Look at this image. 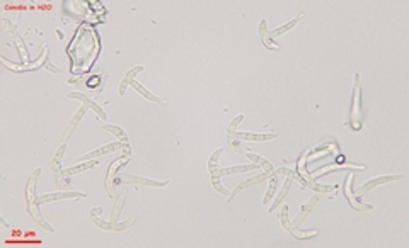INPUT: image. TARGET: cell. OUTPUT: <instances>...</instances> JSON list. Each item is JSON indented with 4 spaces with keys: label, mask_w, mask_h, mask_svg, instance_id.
Returning <instances> with one entry per match:
<instances>
[{
    "label": "cell",
    "mask_w": 409,
    "mask_h": 248,
    "mask_svg": "<svg viewBox=\"0 0 409 248\" xmlns=\"http://www.w3.org/2000/svg\"><path fill=\"white\" fill-rule=\"evenodd\" d=\"M41 175V168H36L33 172V175L28 179V186H26V201H28V214H31V218L38 224H41L44 229H48L50 233H55V228L51 224L46 223V220L43 218V214L38 211V204H36V184H38V177Z\"/></svg>",
    "instance_id": "1"
},
{
    "label": "cell",
    "mask_w": 409,
    "mask_h": 248,
    "mask_svg": "<svg viewBox=\"0 0 409 248\" xmlns=\"http://www.w3.org/2000/svg\"><path fill=\"white\" fill-rule=\"evenodd\" d=\"M363 121V107H362V90H360V75L355 73V87H353V99L349 106V126L355 131L362 129Z\"/></svg>",
    "instance_id": "2"
},
{
    "label": "cell",
    "mask_w": 409,
    "mask_h": 248,
    "mask_svg": "<svg viewBox=\"0 0 409 248\" xmlns=\"http://www.w3.org/2000/svg\"><path fill=\"white\" fill-rule=\"evenodd\" d=\"M107 79H109V75H107L106 72H102V70H99L96 75H92L91 79L84 80V82H82V79H79V77H73V79L68 80V83L70 85H82L85 92H89L91 95H98V94H101V92H102V88H104V85H106ZM85 92H84V94H85Z\"/></svg>",
    "instance_id": "3"
},
{
    "label": "cell",
    "mask_w": 409,
    "mask_h": 248,
    "mask_svg": "<svg viewBox=\"0 0 409 248\" xmlns=\"http://www.w3.org/2000/svg\"><path fill=\"white\" fill-rule=\"evenodd\" d=\"M65 150H67V145L63 143V145L55 151V157H53V160H51V173H53L55 182L58 184V187L63 189V191H73L72 184H70V179H67V177L62 175V168H60V164H62L63 155H65Z\"/></svg>",
    "instance_id": "4"
},
{
    "label": "cell",
    "mask_w": 409,
    "mask_h": 248,
    "mask_svg": "<svg viewBox=\"0 0 409 248\" xmlns=\"http://www.w3.org/2000/svg\"><path fill=\"white\" fill-rule=\"evenodd\" d=\"M280 221H281V226H283L292 236H295L297 240H310V238H315V236L319 235L317 229H307V231H302V229H297L295 226H293V224L288 221V206L286 204H283V207H281Z\"/></svg>",
    "instance_id": "5"
},
{
    "label": "cell",
    "mask_w": 409,
    "mask_h": 248,
    "mask_svg": "<svg viewBox=\"0 0 409 248\" xmlns=\"http://www.w3.org/2000/svg\"><path fill=\"white\" fill-rule=\"evenodd\" d=\"M130 160V153H126L125 157L116 158L114 162H111L109 166H107L106 172V180H104V187H106V192L109 197H116V192H114V184H113V175L118 173L121 170V166H125V164H128Z\"/></svg>",
    "instance_id": "6"
},
{
    "label": "cell",
    "mask_w": 409,
    "mask_h": 248,
    "mask_svg": "<svg viewBox=\"0 0 409 248\" xmlns=\"http://www.w3.org/2000/svg\"><path fill=\"white\" fill-rule=\"evenodd\" d=\"M404 175H394V173H390V175H382V177H375V179L368 180L363 186H360L356 191H351V194L355 195L356 199H360L362 195H365L367 192L374 191L375 187H378L380 184H387V182H392V180H403Z\"/></svg>",
    "instance_id": "7"
},
{
    "label": "cell",
    "mask_w": 409,
    "mask_h": 248,
    "mask_svg": "<svg viewBox=\"0 0 409 248\" xmlns=\"http://www.w3.org/2000/svg\"><path fill=\"white\" fill-rule=\"evenodd\" d=\"M140 184V186H152V187H164L169 184V180H164V182H157V180H150L145 179V177H136V175H126V173L118 172L116 177L113 179L114 186H121V184Z\"/></svg>",
    "instance_id": "8"
},
{
    "label": "cell",
    "mask_w": 409,
    "mask_h": 248,
    "mask_svg": "<svg viewBox=\"0 0 409 248\" xmlns=\"http://www.w3.org/2000/svg\"><path fill=\"white\" fill-rule=\"evenodd\" d=\"M87 194L79 191H70V192H51V194L41 195V197L36 199V204H46V202L51 201H62V199H85Z\"/></svg>",
    "instance_id": "9"
},
{
    "label": "cell",
    "mask_w": 409,
    "mask_h": 248,
    "mask_svg": "<svg viewBox=\"0 0 409 248\" xmlns=\"http://www.w3.org/2000/svg\"><path fill=\"white\" fill-rule=\"evenodd\" d=\"M351 182H353V173L349 172L348 175H346V179H344V184H343V191H344L343 194H344V197L348 199L349 206H351L353 209H356V211H372V209H374V206H372V204H363V202H360L358 199H356L355 195L351 194V189H349Z\"/></svg>",
    "instance_id": "10"
},
{
    "label": "cell",
    "mask_w": 409,
    "mask_h": 248,
    "mask_svg": "<svg viewBox=\"0 0 409 248\" xmlns=\"http://www.w3.org/2000/svg\"><path fill=\"white\" fill-rule=\"evenodd\" d=\"M67 97H68V99H79V101H82V102L85 104V106H87V107H91V109L94 110L96 114H98V117H99V119L106 121V114H104L102 107L99 106V104L94 101V97H91V95L84 94V92H80V90H77V92H70V94L67 95Z\"/></svg>",
    "instance_id": "11"
},
{
    "label": "cell",
    "mask_w": 409,
    "mask_h": 248,
    "mask_svg": "<svg viewBox=\"0 0 409 248\" xmlns=\"http://www.w3.org/2000/svg\"><path fill=\"white\" fill-rule=\"evenodd\" d=\"M274 172H265V173H259V175H254V177H251V179H247V180H244V182H240L239 186H237L236 189H234V192H230V195H229V204L230 202L236 199V195L237 194H240V192L244 191V189H247V187H252V186H256V184H261V182H265V180L268 179V177H271Z\"/></svg>",
    "instance_id": "12"
},
{
    "label": "cell",
    "mask_w": 409,
    "mask_h": 248,
    "mask_svg": "<svg viewBox=\"0 0 409 248\" xmlns=\"http://www.w3.org/2000/svg\"><path fill=\"white\" fill-rule=\"evenodd\" d=\"M130 150L128 143H123V141H118V143H109V145H104L101 148H98V150L91 151V153L84 155V157H80V162H87V160H92V158H98V157H102V155L106 153H111V151H118V150Z\"/></svg>",
    "instance_id": "13"
},
{
    "label": "cell",
    "mask_w": 409,
    "mask_h": 248,
    "mask_svg": "<svg viewBox=\"0 0 409 248\" xmlns=\"http://www.w3.org/2000/svg\"><path fill=\"white\" fill-rule=\"evenodd\" d=\"M242 121H244V116H237L236 119L229 124V131H227V141H229V145L232 146V150L237 151V153H245V151L242 150V146H240V143H239L240 139L236 136L237 126H239V123H242Z\"/></svg>",
    "instance_id": "14"
},
{
    "label": "cell",
    "mask_w": 409,
    "mask_h": 248,
    "mask_svg": "<svg viewBox=\"0 0 409 248\" xmlns=\"http://www.w3.org/2000/svg\"><path fill=\"white\" fill-rule=\"evenodd\" d=\"M317 202H319V195H314V197H310V199H308V201H307V204H304V206H302V209L299 211V214H297V216H295V220H293V223H292L293 226H295L297 229H299V228H300V224H302L304 221H306V218L308 216V214H310V211L314 209V206L317 204Z\"/></svg>",
    "instance_id": "15"
},
{
    "label": "cell",
    "mask_w": 409,
    "mask_h": 248,
    "mask_svg": "<svg viewBox=\"0 0 409 248\" xmlns=\"http://www.w3.org/2000/svg\"><path fill=\"white\" fill-rule=\"evenodd\" d=\"M87 110H89V107L85 106V104H82V107H80L79 110H77V114L72 117V121H70V123H68V128H67V129H65V133H63V136H62V141H63V143H65L67 139L70 138V135H72V133H73V129L77 128V124L80 123V121H82V117L85 116V112H87Z\"/></svg>",
    "instance_id": "16"
},
{
    "label": "cell",
    "mask_w": 409,
    "mask_h": 248,
    "mask_svg": "<svg viewBox=\"0 0 409 248\" xmlns=\"http://www.w3.org/2000/svg\"><path fill=\"white\" fill-rule=\"evenodd\" d=\"M236 136L244 141H270V139H276V133H265V135H258V133H236Z\"/></svg>",
    "instance_id": "17"
},
{
    "label": "cell",
    "mask_w": 409,
    "mask_h": 248,
    "mask_svg": "<svg viewBox=\"0 0 409 248\" xmlns=\"http://www.w3.org/2000/svg\"><path fill=\"white\" fill-rule=\"evenodd\" d=\"M259 168L258 164H251V165H237V166H229V168H218L217 172H213L211 175L217 177H224V175H230V173H242V172H249V170H256Z\"/></svg>",
    "instance_id": "18"
},
{
    "label": "cell",
    "mask_w": 409,
    "mask_h": 248,
    "mask_svg": "<svg viewBox=\"0 0 409 248\" xmlns=\"http://www.w3.org/2000/svg\"><path fill=\"white\" fill-rule=\"evenodd\" d=\"M96 165H99L98 158H96V160L82 162L80 165H75V166H70V168H65V170H62V175H63V177H72V175H75V173L85 172V170L92 168V166H96Z\"/></svg>",
    "instance_id": "19"
},
{
    "label": "cell",
    "mask_w": 409,
    "mask_h": 248,
    "mask_svg": "<svg viewBox=\"0 0 409 248\" xmlns=\"http://www.w3.org/2000/svg\"><path fill=\"white\" fill-rule=\"evenodd\" d=\"M130 85H132L133 88H135L136 92H138V94H142L145 99H147V101H152V102H159V104H167V101L166 99H162V97H157V95H154L152 94V92H148L147 88L143 87L142 83L140 82H136L135 79L132 80V82H130Z\"/></svg>",
    "instance_id": "20"
},
{
    "label": "cell",
    "mask_w": 409,
    "mask_h": 248,
    "mask_svg": "<svg viewBox=\"0 0 409 248\" xmlns=\"http://www.w3.org/2000/svg\"><path fill=\"white\" fill-rule=\"evenodd\" d=\"M259 38H261V41L265 43V46L266 48H270V50H278V44L273 41V38L270 36V31L266 29V21L263 19L261 22H259Z\"/></svg>",
    "instance_id": "21"
},
{
    "label": "cell",
    "mask_w": 409,
    "mask_h": 248,
    "mask_svg": "<svg viewBox=\"0 0 409 248\" xmlns=\"http://www.w3.org/2000/svg\"><path fill=\"white\" fill-rule=\"evenodd\" d=\"M143 70V66L142 65H138V66H133L132 70H130L128 73H126L125 75V79L121 80V83H120V95L123 97V95H125V92H126V87H128L130 85V82H132L133 79H135V75H138L140 72H142Z\"/></svg>",
    "instance_id": "22"
},
{
    "label": "cell",
    "mask_w": 409,
    "mask_h": 248,
    "mask_svg": "<svg viewBox=\"0 0 409 248\" xmlns=\"http://www.w3.org/2000/svg\"><path fill=\"white\" fill-rule=\"evenodd\" d=\"M126 189H123L121 194L116 197V204H114V209H113V214H111V223L116 224L118 221H120V214H121V209H123V204H125V199H126Z\"/></svg>",
    "instance_id": "23"
},
{
    "label": "cell",
    "mask_w": 409,
    "mask_h": 248,
    "mask_svg": "<svg viewBox=\"0 0 409 248\" xmlns=\"http://www.w3.org/2000/svg\"><path fill=\"white\" fill-rule=\"evenodd\" d=\"M302 19H304V14H299V16L295 17V19H292L290 22H286V24L280 26V28H276V29H271V31H270V36H271V38H274V36L283 34V32L290 31V29H292V28H295V26L299 24V22L302 21Z\"/></svg>",
    "instance_id": "24"
},
{
    "label": "cell",
    "mask_w": 409,
    "mask_h": 248,
    "mask_svg": "<svg viewBox=\"0 0 409 248\" xmlns=\"http://www.w3.org/2000/svg\"><path fill=\"white\" fill-rule=\"evenodd\" d=\"M292 182H293L292 179H286V180H285V184H283V187H281L280 194L276 195V199H274V201H273V206L270 207V213H273V211L276 209V207L281 204V201H283V199L286 197V194H288L290 187H292Z\"/></svg>",
    "instance_id": "25"
},
{
    "label": "cell",
    "mask_w": 409,
    "mask_h": 248,
    "mask_svg": "<svg viewBox=\"0 0 409 248\" xmlns=\"http://www.w3.org/2000/svg\"><path fill=\"white\" fill-rule=\"evenodd\" d=\"M245 157L249 158V160H252L254 164H258L259 166H263V168L266 170V172H274L273 165L270 164V162L266 160V158L259 157V155H254V153H249V150H245Z\"/></svg>",
    "instance_id": "26"
},
{
    "label": "cell",
    "mask_w": 409,
    "mask_h": 248,
    "mask_svg": "<svg viewBox=\"0 0 409 248\" xmlns=\"http://www.w3.org/2000/svg\"><path fill=\"white\" fill-rule=\"evenodd\" d=\"M278 184H280V177H278V173L274 172L273 175H271V182H270V187H268L265 199H263V204H268V202L271 201V197H273L274 192H276V189H278Z\"/></svg>",
    "instance_id": "27"
},
{
    "label": "cell",
    "mask_w": 409,
    "mask_h": 248,
    "mask_svg": "<svg viewBox=\"0 0 409 248\" xmlns=\"http://www.w3.org/2000/svg\"><path fill=\"white\" fill-rule=\"evenodd\" d=\"M102 129H106V131L113 133V135L116 136V138L120 139V141L128 143V135H126V133L123 131L121 128H118V126H114V124H102Z\"/></svg>",
    "instance_id": "28"
},
{
    "label": "cell",
    "mask_w": 409,
    "mask_h": 248,
    "mask_svg": "<svg viewBox=\"0 0 409 248\" xmlns=\"http://www.w3.org/2000/svg\"><path fill=\"white\" fill-rule=\"evenodd\" d=\"M222 148H218L217 151H215L213 155H211V158L208 160V170H210V173H213V172H217L218 168H220V165H218V160H220V157H222Z\"/></svg>",
    "instance_id": "29"
},
{
    "label": "cell",
    "mask_w": 409,
    "mask_h": 248,
    "mask_svg": "<svg viewBox=\"0 0 409 248\" xmlns=\"http://www.w3.org/2000/svg\"><path fill=\"white\" fill-rule=\"evenodd\" d=\"M307 187L312 189L314 192H321V194H327V192H334L338 191V186H319L317 182H307Z\"/></svg>",
    "instance_id": "30"
},
{
    "label": "cell",
    "mask_w": 409,
    "mask_h": 248,
    "mask_svg": "<svg viewBox=\"0 0 409 248\" xmlns=\"http://www.w3.org/2000/svg\"><path fill=\"white\" fill-rule=\"evenodd\" d=\"M92 221H94V224H98L99 228L111 229V231H114V224L111 223V221H104L101 216H92Z\"/></svg>",
    "instance_id": "31"
},
{
    "label": "cell",
    "mask_w": 409,
    "mask_h": 248,
    "mask_svg": "<svg viewBox=\"0 0 409 248\" xmlns=\"http://www.w3.org/2000/svg\"><path fill=\"white\" fill-rule=\"evenodd\" d=\"M211 184H213V189L217 192H220V194H224V195H230V192L227 191V189L222 186V182H220V177H217V175H211Z\"/></svg>",
    "instance_id": "32"
},
{
    "label": "cell",
    "mask_w": 409,
    "mask_h": 248,
    "mask_svg": "<svg viewBox=\"0 0 409 248\" xmlns=\"http://www.w3.org/2000/svg\"><path fill=\"white\" fill-rule=\"evenodd\" d=\"M133 223H135V218H130V220H126L125 223H116V224H114V231H116V233L125 231V229L132 226Z\"/></svg>",
    "instance_id": "33"
},
{
    "label": "cell",
    "mask_w": 409,
    "mask_h": 248,
    "mask_svg": "<svg viewBox=\"0 0 409 248\" xmlns=\"http://www.w3.org/2000/svg\"><path fill=\"white\" fill-rule=\"evenodd\" d=\"M44 68L48 70V72H51V73H60V68L58 66H53L50 63V56H48V60H46V65H44Z\"/></svg>",
    "instance_id": "34"
},
{
    "label": "cell",
    "mask_w": 409,
    "mask_h": 248,
    "mask_svg": "<svg viewBox=\"0 0 409 248\" xmlns=\"http://www.w3.org/2000/svg\"><path fill=\"white\" fill-rule=\"evenodd\" d=\"M101 214H102L101 207H94V209L91 211V216H101Z\"/></svg>",
    "instance_id": "35"
},
{
    "label": "cell",
    "mask_w": 409,
    "mask_h": 248,
    "mask_svg": "<svg viewBox=\"0 0 409 248\" xmlns=\"http://www.w3.org/2000/svg\"><path fill=\"white\" fill-rule=\"evenodd\" d=\"M0 220H2V224H3V226H5V228H7V226H9V223H7V221H5V220H3V218H0Z\"/></svg>",
    "instance_id": "36"
}]
</instances>
